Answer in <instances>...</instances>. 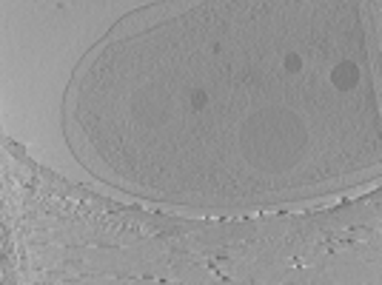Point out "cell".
I'll list each match as a JSON object with an SVG mask.
<instances>
[{
    "label": "cell",
    "mask_w": 382,
    "mask_h": 285,
    "mask_svg": "<svg viewBox=\"0 0 382 285\" xmlns=\"http://www.w3.org/2000/svg\"><path fill=\"white\" fill-rule=\"evenodd\" d=\"M285 69H288V71H300L302 69L300 54H288V57H285Z\"/></svg>",
    "instance_id": "cell-3"
},
{
    "label": "cell",
    "mask_w": 382,
    "mask_h": 285,
    "mask_svg": "<svg viewBox=\"0 0 382 285\" xmlns=\"http://www.w3.org/2000/svg\"><path fill=\"white\" fill-rule=\"evenodd\" d=\"M205 106H208V94H205L203 89H194L191 91V108L200 111V108H205Z\"/></svg>",
    "instance_id": "cell-2"
},
{
    "label": "cell",
    "mask_w": 382,
    "mask_h": 285,
    "mask_svg": "<svg viewBox=\"0 0 382 285\" xmlns=\"http://www.w3.org/2000/svg\"><path fill=\"white\" fill-rule=\"evenodd\" d=\"M331 83L342 91L354 89L356 83H359V69H356L354 63H339L337 69L331 71Z\"/></svg>",
    "instance_id": "cell-1"
}]
</instances>
